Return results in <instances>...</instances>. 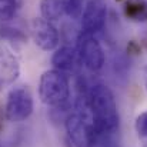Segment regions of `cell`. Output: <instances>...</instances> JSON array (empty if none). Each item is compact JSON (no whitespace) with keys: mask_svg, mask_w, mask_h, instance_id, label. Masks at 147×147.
<instances>
[{"mask_svg":"<svg viewBox=\"0 0 147 147\" xmlns=\"http://www.w3.org/2000/svg\"><path fill=\"white\" fill-rule=\"evenodd\" d=\"M40 13H42V17L49 22L59 20L64 14L63 0H42L40 1Z\"/></svg>","mask_w":147,"mask_h":147,"instance_id":"30bf717a","label":"cell"},{"mask_svg":"<svg viewBox=\"0 0 147 147\" xmlns=\"http://www.w3.org/2000/svg\"><path fill=\"white\" fill-rule=\"evenodd\" d=\"M77 51L80 63H83L90 71H98L104 66V51L94 34L82 32L77 40Z\"/></svg>","mask_w":147,"mask_h":147,"instance_id":"277c9868","label":"cell"},{"mask_svg":"<svg viewBox=\"0 0 147 147\" xmlns=\"http://www.w3.org/2000/svg\"><path fill=\"white\" fill-rule=\"evenodd\" d=\"M39 97L50 107H59L69 101L70 83L64 71L50 69L42 74L39 82Z\"/></svg>","mask_w":147,"mask_h":147,"instance_id":"7a4b0ae2","label":"cell"},{"mask_svg":"<svg viewBox=\"0 0 147 147\" xmlns=\"http://www.w3.org/2000/svg\"><path fill=\"white\" fill-rule=\"evenodd\" d=\"M1 86H3V83H1V80H0V89H1Z\"/></svg>","mask_w":147,"mask_h":147,"instance_id":"9a60e30c","label":"cell"},{"mask_svg":"<svg viewBox=\"0 0 147 147\" xmlns=\"http://www.w3.org/2000/svg\"><path fill=\"white\" fill-rule=\"evenodd\" d=\"M80 61L79 51L74 47L70 46H63L54 51L51 57V64L54 69L61 70V71H71Z\"/></svg>","mask_w":147,"mask_h":147,"instance_id":"ba28073f","label":"cell"},{"mask_svg":"<svg viewBox=\"0 0 147 147\" xmlns=\"http://www.w3.org/2000/svg\"><path fill=\"white\" fill-rule=\"evenodd\" d=\"M134 127H136V131L140 139H147V111L140 113L136 117Z\"/></svg>","mask_w":147,"mask_h":147,"instance_id":"4fadbf2b","label":"cell"},{"mask_svg":"<svg viewBox=\"0 0 147 147\" xmlns=\"http://www.w3.org/2000/svg\"><path fill=\"white\" fill-rule=\"evenodd\" d=\"M93 126L103 133L114 134L119 129L120 117L113 92L106 84H94L89 90Z\"/></svg>","mask_w":147,"mask_h":147,"instance_id":"6da1fadb","label":"cell"},{"mask_svg":"<svg viewBox=\"0 0 147 147\" xmlns=\"http://www.w3.org/2000/svg\"><path fill=\"white\" fill-rule=\"evenodd\" d=\"M64 13L71 19H82L83 14V0H63Z\"/></svg>","mask_w":147,"mask_h":147,"instance_id":"7c38bea8","label":"cell"},{"mask_svg":"<svg viewBox=\"0 0 147 147\" xmlns=\"http://www.w3.org/2000/svg\"><path fill=\"white\" fill-rule=\"evenodd\" d=\"M20 73L17 59L6 50L0 51V80L4 84H11Z\"/></svg>","mask_w":147,"mask_h":147,"instance_id":"9c48e42d","label":"cell"},{"mask_svg":"<svg viewBox=\"0 0 147 147\" xmlns=\"http://www.w3.org/2000/svg\"><path fill=\"white\" fill-rule=\"evenodd\" d=\"M107 19V4L104 0H89L82 14V32L89 34L98 33Z\"/></svg>","mask_w":147,"mask_h":147,"instance_id":"8992f818","label":"cell"},{"mask_svg":"<svg viewBox=\"0 0 147 147\" xmlns=\"http://www.w3.org/2000/svg\"><path fill=\"white\" fill-rule=\"evenodd\" d=\"M23 6V0H0V20L9 22L17 16Z\"/></svg>","mask_w":147,"mask_h":147,"instance_id":"8fae6325","label":"cell"},{"mask_svg":"<svg viewBox=\"0 0 147 147\" xmlns=\"http://www.w3.org/2000/svg\"><path fill=\"white\" fill-rule=\"evenodd\" d=\"M66 133L70 143L74 147H90L93 137V120L80 116L79 113H70L64 121Z\"/></svg>","mask_w":147,"mask_h":147,"instance_id":"5b68a950","label":"cell"},{"mask_svg":"<svg viewBox=\"0 0 147 147\" xmlns=\"http://www.w3.org/2000/svg\"><path fill=\"white\" fill-rule=\"evenodd\" d=\"M32 32H33V40L37 47L45 51H51L59 45V32L53 26V23L43 19L36 17L32 22Z\"/></svg>","mask_w":147,"mask_h":147,"instance_id":"52a82bcc","label":"cell"},{"mask_svg":"<svg viewBox=\"0 0 147 147\" xmlns=\"http://www.w3.org/2000/svg\"><path fill=\"white\" fill-rule=\"evenodd\" d=\"M144 86H146V92H147V67L144 70Z\"/></svg>","mask_w":147,"mask_h":147,"instance_id":"5bb4252c","label":"cell"},{"mask_svg":"<svg viewBox=\"0 0 147 147\" xmlns=\"http://www.w3.org/2000/svg\"><path fill=\"white\" fill-rule=\"evenodd\" d=\"M33 94L27 86H17L13 87L6 100L4 113L6 119L11 123H20L29 119L33 113Z\"/></svg>","mask_w":147,"mask_h":147,"instance_id":"3957f363","label":"cell"}]
</instances>
